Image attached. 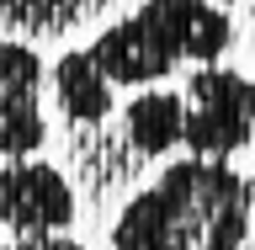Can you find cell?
Returning a JSON list of instances; mask_svg holds the SVG:
<instances>
[{
    "label": "cell",
    "mask_w": 255,
    "mask_h": 250,
    "mask_svg": "<svg viewBox=\"0 0 255 250\" xmlns=\"http://www.w3.org/2000/svg\"><path fill=\"white\" fill-rule=\"evenodd\" d=\"M112 250H255L250 176L229 160H170L107 229Z\"/></svg>",
    "instance_id": "1"
},
{
    "label": "cell",
    "mask_w": 255,
    "mask_h": 250,
    "mask_svg": "<svg viewBox=\"0 0 255 250\" xmlns=\"http://www.w3.org/2000/svg\"><path fill=\"white\" fill-rule=\"evenodd\" d=\"M234 43L223 0H143L91 37V59L123 91L165 85L181 64H218Z\"/></svg>",
    "instance_id": "2"
},
{
    "label": "cell",
    "mask_w": 255,
    "mask_h": 250,
    "mask_svg": "<svg viewBox=\"0 0 255 250\" xmlns=\"http://www.w3.org/2000/svg\"><path fill=\"white\" fill-rule=\"evenodd\" d=\"M186 149L207 160H234L255 144V80L229 64H191L186 75Z\"/></svg>",
    "instance_id": "3"
},
{
    "label": "cell",
    "mask_w": 255,
    "mask_h": 250,
    "mask_svg": "<svg viewBox=\"0 0 255 250\" xmlns=\"http://www.w3.org/2000/svg\"><path fill=\"white\" fill-rule=\"evenodd\" d=\"M69 224H75V187L59 165L37 155L0 160V229L5 235H64Z\"/></svg>",
    "instance_id": "4"
},
{
    "label": "cell",
    "mask_w": 255,
    "mask_h": 250,
    "mask_svg": "<svg viewBox=\"0 0 255 250\" xmlns=\"http://www.w3.org/2000/svg\"><path fill=\"white\" fill-rule=\"evenodd\" d=\"M43 80H48V69L32 53V37L0 32V160L37 155L48 144Z\"/></svg>",
    "instance_id": "5"
},
{
    "label": "cell",
    "mask_w": 255,
    "mask_h": 250,
    "mask_svg": "<svg viewBox=\"0 0 255 250\" xmlns=\"http://www.w3.org/2000/svg\"><path fill=\"white\" fill-rule=\"evenodd\" d=\"M48 96H53V112H59L64 128H96L107 117H117V107H123V85L91 59V48H69L53 59Z\"/></svg>",
    "instance_id": "6"
},
{
    "label": "cell",
    "mask_w": 255,
    "mask_h": 250,
    "mask_svg": "<svg viewBox=\"0 0 255 250\" xmlns=\"http://www.w3.org/2000/svg\"><path fill=\"white\" fill-rule=\"evenodd\" d=\"M117 133L143 165L165 160L170 149H186V91H170V85L133 91L117 107Z\"/></svg>",
    "instance_id": "7"
},
{
    "label": "cell",
    "mask_w": 255,
    "mask_h": 250,
    "mask_svg": "<svg viewBox=\"0 0 255 250\" xmlns=\"http://www.w3.org/2000/svg\"><path fill=\"white\" fill-rule=\"evenodd\" d=\"M101 11H112V0H0V32L43 43L96 21Z\"/></svg>",
    "instance_id": "8"
},
{
    "label": "cell",
    "mask_w": 255,
    "mask_h": 250,
    "mask_svg": "<svg viewBox=\"0 0 255 250\" xmlns=\"http://www.w3.org/2000/svg\"><path fill=\"white\" fill-rule=\"evenodd\" d=\"M16 250H85V245L69 240V229H64V235H27V240H16Z\"/></svg>",
    "instance_id": "9"
},
{
    "label": "cell",
    "mask_w": 255,
    "mask_h": 250,
    "mask_svg": "<svg viewBox=\"0 0 255 250\" xmlns=\"http://www.w3.org/2000/svg\"><path fill=\"white\" fill-rule=\"evenodd\" d=\"M250 203H255V176H250Z\"/></svg>",
    "instance_id": "10"
},
{
    "label": "cell",
    "mask_w": 255,
    "mask_h": 250,
    "mask_svg": "<svg viewBox=\"0 0 255 250\" xmlns=\"http://www.w3.org/2000/svg\"><path fill=\"white\" fill-rule=\"evenodd\" d=\"M0 250H16V240H11V245H0Z\"/></svg>",
    "instance_id": "11"
},
{
    "label": "cell",
    "mask_w": 255,
    "mask_h": 250,
    "mask_svg": "<svg viewBox=\"0 0 255 250\" xmlns=\"http://www.w3.org/2000/svg\"><path fill=\"white\" fill-rule=\"evenodd\" d=\"M223 5H239V0H223Z\"/></svg>",
    "instance_id": "12"
},
{
    "label": "cell",
    "mask_w": 255,
    "mask_h": 250,
    "mask_svg": "<svg viewBox=\"0 0 255 250\" xmlns=\"http://www.w3.org/2000/svg\"><path fill=\"white\" fill-rule=\"evenodd\" d=\"M250 11H255V0H250Z\"/></svg>",
    "instance_id": "13"
}]
</instances>
